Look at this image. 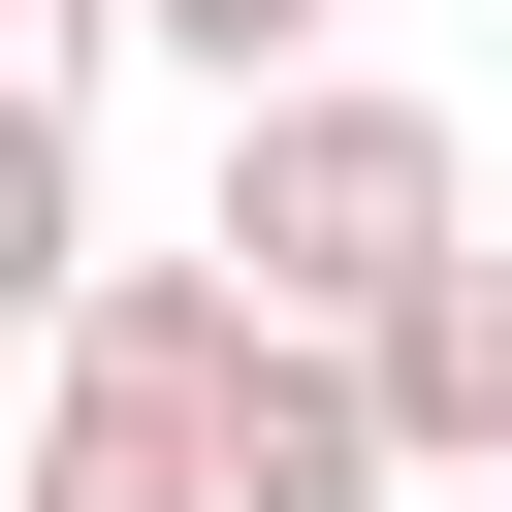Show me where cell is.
<instances>
[{
	"label": "cell",
	"instance_id": "1",
	"mask_svg": "<svg viewBox=\"0 0 512 512\" xmlns=\"http://www.w3.org/2000/svg\"><path fill=\"white\" fill-rule=\"evenodd\" d=\"M224 256H256L288 320H384L416 256H480V192H448V96H384V64H288V96H224Z\"/></svg>",
	"mask_w": 512,
	"mask_h": 512
},
{
	"label": "cell",
	"instance_id": "2",
	"mask_svg": "<svg viewBox=\"0 0 512 512\" xmlns=\"http://www.w3.org/2000/svg\"><path fill=\"white\" fill-rule=\"evenodd\" d=\"M224 352H256V256H96L64 288V384H32V512H224Z\"/></svg>",
	"mask_w": 512,
	"mask_h": 512
},
{
	"label": "cell",
	"instance_id": "3",
	"mask_svg": "<svg viewBox=\"0 0 512 512\" xmlns=\"http://www.w3.org/2000/svg\"><path fill=\"white\" fill-rule=\"evenodd\" d=\"M224 512H416L384 352H352V320H288V288H256V352H224Z\"/></svg>",
	"mask_w": 512,
	"mask_h": 512
},
{
	"label": "cell",
	"instance_id": "4",
	"mask_svg": "<svg viewBox=\"0 0 512 512\" xmlns=\"http://www.w3.org/2000/svg\"><path fill=\"white\" fill-rule=\"evenodd\" d=\"M352 352H384V416H416V480H512V256H416V288H384Z\"/></svg>",
	"mask_w": 512,
	"mask_h": 512
},
{
	"label": "cell",
	"instance_id": "5",
	"mask_svg": "<svg viewBox=\"0 0 512 512\" xmlns=\"http://www.w3.org/2000/svg\"><path fill=\"white\" fill-rule=\"evenodd\" d=\"M160 32H192L224 96H288V64H320V0H160Z\"/></svg>",
	"mask_w": 512,
	"mask_h": 512
},
{
	"label": "cell",
	"instance_id": "6",
	"mask_svg": "<svg viewBox=\"0 0 512 512\" xmlns=\"http://www.w3.org/2000/svg\"><path fill=\"white\" fill-rule=\"evenodd\" d=\"M480 512H512V480H480Z\"/></svg>",
	"mask_w": 512,
	"mask_h": 512
},
{
	"label": "cell",
	"instance_id": "7",
	"mask_svg": "<svg viewBox=\"0 0 512 512\" xmlns=\"http://www.w3.org/2000/svg\"><path fill=\"white\" fill-rule=\"evenodd\" d=\"M448 512H480V480H448Z\"/></svg>",
	"mask_w": 512,
	"mask_h": 512
}]
</instances>
